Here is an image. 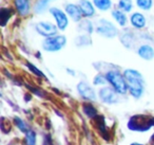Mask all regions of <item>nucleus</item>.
<instances>
[{"instance_id": "f257e3e1", "label": "nucleus", "mask_w": 154, "mask_h": 145, "mask_svg": "<svg viewBox=\"0 0 154 145\" xmlns=\"http://www.w3.org/2000/svg\"><path fill=\"white\" fill-rule=\"evenodd\" d=\"M124 75L128 84L130 95L135 100H139L143 95L146 89L145 79L143 74L138 70L129 68L124 71Z\"/></svg>"}, {"instance_id": "f03ea898", "label": "nucleus", "mask_w": 154, "mask_h": 145, "mask_svg": "<svg viewBox=\"0 0 154 145\" xmlns=\"http://www.w3.org/2000/svg\"><path fill=\"white\" fill-rule=\"evenodd\" d=\"M106 77H107L108 84L117 92L119 95H125L129 92L128 84H127L126 77L124 73L120 72L118 69L112 68L106 71Z\"/></svg>"}, {"instance_id": "7ed1b4c3", "label": "nucleus", "mask_w": 154, "mask_h": 145, "mask_svg": "<svg viewBox=\"0 0 154 145\" xmlns=\"http://www.w3.org/2000/svg\"><path fill=\"white\" fill-rule=\"evenodd\" d=\"M127 126L132 131H137V132L148 131V130L151 129L154 126V119L143 114L133 115V117L130 118Z\"/></svg>"}, {"instance_id": "20e7f679", "label": "nucleus", "mask_w": 154, "mask_h": 145, "mask_svg": "<svg viewBox=\"0 0 154 145\" xmlns=\"http://www.w3.org/2000/svg\"><path fill=\"white\" fill-rule=\"evenodd\" d=\"M66 45V37L64 35L57 34L53 37L45 38L41 43V48L43 51L49 52V53H54L62 50Z\"/></svg>"}, {"instance_id": "39448f33", "label": "nucleus", "mask_w": 154, "mask_h": 145, "mask_svg": "<svg viewBox=\"0 0 154 145\" xmlns=\"http://www.w3.org/2000/svg\"><path fill=\"white\" fill-rule=\"evenodd\" d=\"M95 32L105 38H115L118 35V29L115 24L106 18H101L97 21Z\"/></svg>"}, {"instance_id": "423d86ee", "label": "nucleus", "mask_w": 154, "mask_h": 145, "mask_svg": "<svg viewBox=\"0 0 154 145\" xmlns=\"http://www.w3.org/2000/svg\"><path fill=\"white\" fill-rule=\"evenodd\" d=\"M97 94H98L99 101L106 105H115L119 102V94L111 86L101 87Z\"/></svg>"}, {"instance_id": "0eeeda50", "label": "nucleus", "mask_w": 154, "mask_h": 145, "mask_svg": "<svg viewBox=\"0 0 154 145\" xmlns=\"http://www.w3.org/2000/svg\"><path fill=\"white\" fill-rule=\"evenodd\" d=\"M76 90L78 92V94L84 100L88 101V102H95L97 100V98H98V94L96 93L94 88L85 81H80L79 83L77 84Z\"/></svg>"}, {"instance_id": "6e6552de", "label": "nucleus", "mask_w": 154, "mask_h": 145, "mask_svg": "<svg viewBox=\"0 0 154 145\" xmlns=\"http://www.w3.org/2000/svg\"><path fill=\"white\" fill-rule=\"evenodd\" d=\"M50 13H51L52 17L54 18L59 31H64L69 27V16L64 11L57 7H52L50 8Z\"/></svg>"}, {"instance_id": "1a4fd4ad", "label": "nucleus", "mask_w": 154, "mask_h": 145, "mask_svg": "<svg viewBox=\"0 0 154 145\" xmlns=\"http://www.w3.org/2000/svg\"><path fill=\"white\" fill-rule=\"evenodd\" d=\"M35 31L40 36L45 38L53 37L58 34V28L56 24H52L50 21H39L35 24Z\"/></svg>"}, {"instance_id": "9d476101", "label": "nucleus", "mask_w": 154, "mask_h": 145, "mask_svg": "<svg viewBox=\"0 0 154 145\" xmlns=\"http://www.w3.org/2000/svg\"><path fill=\"white\" fill-rule=\"evenodd\" d=\"M64 12L75 22H80L82 20V17H84L82 11H80L79 5H76L74 3H66V7H64Z\"/></svg>"}, {"instance_id": "9b49d317", "label": "nucleus", "mask_w": 154, "mask_h": 145, "mask_svg": "<svg viewBox=\"0 0 154 145\" xmlns=\"http://www.w3.org/2000/svg\"><path fill=\"white\" fill-rule=\"evenodd\" d=\"M137 55L143 60H154V48L149 44H143L137 48Z\"/></svg>"}, {"instance_id": "f8f14e48", "label": "nucleus", "mask_w": 154, "mask_h": 145, "mask_svg": "<svg viewBox=\"0 0 154 145\" xmlns=\"http://www.w3.org/2000/svg\"><path fill=\"white\" fill-rule=\"evenodd\" d=\"M80 8V11L82 13V16L85 18H91L95 15V7L93 2H91L90 0H79L78 3Z\"/></svg>"}, {"instance_id": "ddd939ff", "label": "nucleus", "mask_w": 154, "mask_h": 145, "mask_svg": "<svg viewBox=\"0 0 154 145\" xmlns=\"http://www.w3.org/2000/svg\"><path fill=\"white\" fill-rule=\"evenodd\" d=\"M130 22L133 28L137 29V30H141L147 26V18L143 14L139 13V12H135L131 15Z\"/></svg>"}, {"instance_id": "4468645a", "label": "nucleus", "mask_w": 154, "mask_h": 145, "mask_svg": "<svg viewBox=\"0 0 154 145\" xmlns=\"http://www.w3.org/2000/svg\"><path fill=\"white\" fill-rule=\"evenodd\" d=\"M14 7L20 16H28L31 12V0H14Z\"/></svg>"}, {"instance_id": "2eb2a0df", "label": "nucleus", "mask_w": 154, "mask_h": 145, "mask_svg": "<svg viewBox=\"0 0 154 145\" xmlns=\"http://www.w3.org/2000/svg\"><path fill=\"white\" fill-rule=\"evenodd\" d=\"M94 30H95L94 24H93V22L91 21L90 19H88V18H85V19H82V21L78 24V31L82 32V34L91 35L94 32Z\"/></svg>"}, {"instance_id": "dca6fc26", "label": "nucleus", "mask_w": 154, "mask_h": 145, "mask_svg": "<svg viewBox=\"0 0 154 145\" xmlns=\"http://www.w3.org/2000/svg\"><path fill=\"white\" fill-rule=\"evenodd\" d=\"M82 112L86 117H88L89 119H96L98 117V110L97 108L92 104V103L88 102V103H84L82 106Z\"/></svg>"}, {"instance_id": "f3484780", "label": "nucleus", "mask_w": 154, "mask_h": 145, "mask_svg": "<svg viewBox=\"0 0 154 145\" xmlns=\"http://www.w3.org/2000/svg\"><path fill=\"white\" fill-rule=\"evenodd\" d=\"M119 39L124 47H126L127 49H131L134 44V34L131 33L130 31H124L119 35Z\"/></svg>"}, {"instance_id": "a211bd4d", "label": "nucleus", "mask_w": 154, "mask_h": 145, "mask_svg": "<svg viewBox=\"0 0 154 145\" xmlns=\"http://www.w3.org/2000/svg\"><path fill=\"white\" fill-rule=\"evenodd\" d=\"M112 17L120 27H126L127 24H128V17H127L126 13H124L118 9L112 10Z\"/></svg>"}, {"instance_id": "6ab92c4d", "label": "nucleus", "mask_w": 154, "mask_h": 145, "mask_svg": "<svg viewBox=\"0 0 154 145\" xmlns=\"http://www.w3.org/2000/svg\"><path fill=\"white\" fill-rule=\"evenodd\" d=\"M55 0H37L34 5V12L36 14H43L47 10H50L49 5Z\"/></svg>"}, {"instance_id": "aec40b11", "label": "nucleus", "mask_w": 154, "mask_h": 145, "mask_svg": "<svg viewBox=\"0 0 154 145\" xmlns=\"http://www.w3.org/2000/svg\"><path fill=\"white\" fill-rule=\"evenodd\" d=\"M74 44L77 47L82 48V47H89V46L92 45V39L91 36L88 34H80L75 38Z\"/></svg>"}, {"instance_id": "412c9836", "label": "nucleus", "mask_w": 154, "mask_h": 145, "mask_svg": "<svg viewBox=\"0 0 154 145\" xmlns=\"http://www.w3.org/2000/svg\"><path fill=\"white\" fill-rule=\"evenodd\" d=\"M13 15V11L10 8H1L0 10V24L2 27H5L9 20Z\"/></svg>"}, {"instance_id": "4be33fe9", "label": "nucleus", "mask_w": 154, "mask_h": 145, "mask_svg": "<svg viewBox=\"0 0 154 145\" xmlns=\"http://www.w3.org/2000/svg\"><path fill=\"white\" fill-rule=\"evenodd\" d=\"M93 5L96 9L103 12L109 11L110 9H112L111 0H93Z\"/></svg>"}, {"instance_id": "5701e85b", "label": "nucleus", "mask_w": 154, "mask_h": 145, "mask_svg": "<svg viewBox=\"0 0 154 145\" xmlns=\"http://www.w3.org/2000/svg\"><path fill=\"white\" fill-rule=\"evenodd\" d=\"M117 9L124 13H130L133 10V1L132 0H119L117 2Z\"/></svg>"}, {"instance_id": "b1692460", "label": "nucleus", "mask_w": 154, "mask_h": 145, "mask_svg": "<svg viewBox=\"0 0 154 145\" xmlns=\"http://www.w3.org/2000/svg\"><path fill=\"white\" fill-rule=\"evenodd\" d=\"M24 140L26 145H36L37 144V134L34 130L29 129L24 134Z\"/></svg>"}, {"instance_id": "393cba45", "label": "nucleus", "mask_w": 154, "mask_h": 145, "mask_svg": "<svg viewBox=\"0 0 154 145\" xmlns=\"http://www.w3.org/2000/svg\"><path fill=\"white\" fill-rule=\"evenodd\" d=\"M92 83L94 86H103V87L107 86L108 81H107V77H106V74H103V73H97L93 77Z\"/></svg>"}, {"instance_id": "a878e982", "label": "nucleus", "mask_w": 154, "mask_h": 145, "mask_svg": "<svg viewBox=\"0 0 154 145\" xmlns=\"http://www.w3.org/2000/svg\"><path fill=\"white\" fill-rule=\"evenodd\" d=\"M14 124H15V126L18 128V129L20 130L21 132H23V134H26V131L29 130V126L28 124H26V122L24 121V120H22L21 118L19 117H15L14 118Z\"/></svg>"}, {"instance_id": "bb28decb", "label": "nucleus", "mask_w": 154, "mask_h": 145, "mask_svg": "<svg viewBox=\"0 0 154 145\" xmlns=\"http://www.w3.org/2000/svg\"><path fill=\"white\" fill-rule=\"evenodd\" d=\"M136 5L143 11H150L153 7V0H136Z\"/></svg>"}, {"instance_id": "cd10ccee", "label": "nucleus", "mask_w": 154, "mask_h": 145, "mask_svg": "<svg viewBox=\"0 0 154 145\" xmlns=\"http://www.w3.org/2000/svg\"><path fill=\"white\" fill-rule=\"evenodd\" d=\"M26 68H28L29 70H30L31 72L33 73V74L36 75V76L41 77V79H47V77H45V73H43L42 71L40 70V69L37 68V67L35 66V65H33L32 63L26 62Z\"/></svg>"}, {"instance_id": "c85d7f7f", "label": "nucleus", "mask_w": 154, "mask_h": 145, "mask_svg": "<svg viewBox=\"0 0 154 145\" xmlns=\"http://www.w3.org/2000/svg\"><path fill=\"white\" fill-rule=\"evenodd\" d=\"M26 87H28L29 89H30L31 91H32L34 94H36V95H38L39 98H45V92H43V90L39 89V88H36V87H31V86H26Z\"/></svg>"}, {"instance_id": "c756f323", "label": "nucleus", "mask_w": 154, "mask_h": 145, "mask_svg": "<svg viewBox=\"0 0 154 145\" xmlns=\"http://www.w3.org/2000/svg\"><path fill=\"white\" fill-rule=\"evenodd\" d=\"M66 72H68L70 75H72V76H75V75H76V72H75L74 70H72V69H70V68L66 69Z\"/></svg>"}, {"instance_id": "7c9ffc66", "label": "nucleus", "mask_w": 154, "mask_h": 145, "mask_svg": "<svg viewBox=\"0 0 154 145\" xmlns=\"http://www.w3.org/2000/svg\"><path fill=\"white\" fill-rule=\"evenodd\" d=\"M150 143H151L152 145H154V134L151 136V139H150Z\"/></svg>"}, {"instance_id": "2f4dec72", "label": "nucleus", "mask_w": 154, "mask_h": 145, "mask_svg": "<svg viewBox=\"0 0 154 145\" xmlns=\"http://www.w3.org/2000/svg\"><path fill=\"white\" fill-rule=\"evenodd\" d=\"M130 145H145V144H141V143H137V142H135V143H131Z\"/></svg>"}]
</instances>
